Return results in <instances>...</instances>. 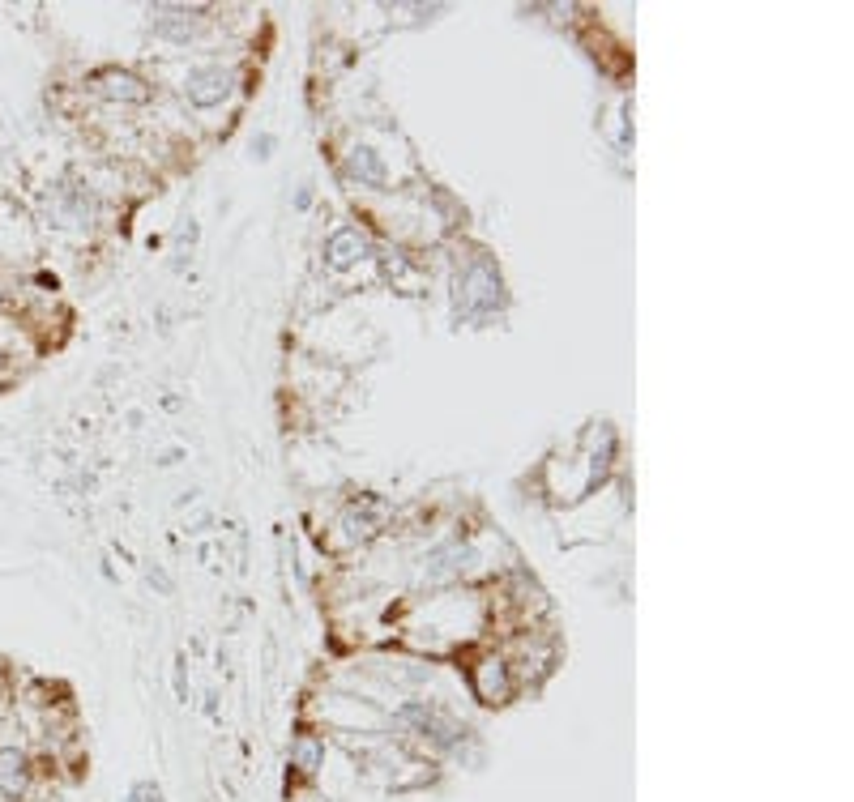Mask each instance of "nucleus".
<instances>
[{
    "label": "nucleus",
    "instance_id": "obj_1",
    "mask_svg": "<svg viewBox=\"0 0 854 802\" xmlns=\"http://www.w3.org/2000/svg\"><path fill=\"white\" fill-rule=\"evenodd\" d=\"M0 790L9 798H18L26 790V760L18 751H0Z\"/></svg>",
    "mask_w": 854,
    "mask_h": 802
}]
</instances>
